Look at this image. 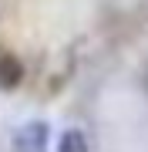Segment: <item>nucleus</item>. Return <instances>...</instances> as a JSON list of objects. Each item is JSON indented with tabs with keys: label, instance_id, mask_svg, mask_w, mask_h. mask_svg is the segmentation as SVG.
Here are the masks:
<instances>
[{
	"label": "nucleus",
	"instance_id": "nucleus-3",
	"mask_svg": "<svg viewBox=\"0 0 148 152\" xmlns=\"http://www.w3.org/2000/svg\"><path fill=\"white\" fill-rule=\"evenodd\" d=\"M57 152H91V149H88V135H84L81 129H67V132H61Z\"/></svg>",
	"mask_w": 148,
	"mask_h": 152
},
{
	"label": "nucleus",
	"instance_id": "nucleus-2",
	"mask_svg": "<svg viewBox=\"0 0 148 152\" xmlns=\"http://www.w3.org/2000/svg\"><path fill=\"white\" fill-rule=\"evenodd\" d=\"M20 81H24L20 58H17L10 48L0 44V91H14V88H20Z\"/></svg>",
	"mask_w": 148,
	"mask_h": 152
},
{
	"label": "nucleus",
	"instance_id": "nucleus-1",
	"mask_svg": "<svg viewBox=\"0 0 148 152\" xmlns=\"http://www.w3.org/2000/svg\"><path fill=\"white\" fill-rule=\"evenodd\" d=\"M51 125L44 118H30L14 132V152H47Z\"/></svg>",
	"mask_w": 148,
	"mask_h": 152
}]
</instances>
